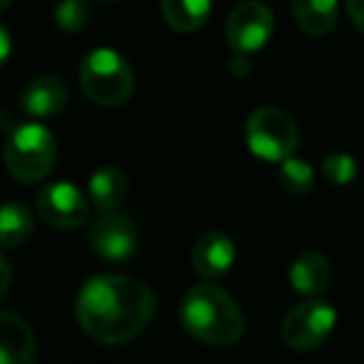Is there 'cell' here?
<instances>
[{
	"instance_id": "1",
	"label": "cell",
	"mask_w": 364,
	"mask_h": 364,
	"mask_svg": "<svg viewBox=\"0 0 364 364\" xmlns=\"http://www.w3.org/2000/svg\"><path fill=\"white\" fill-rule=\"evenodd\" d=\"M155 292L127 274H95L80 287L75 317L82 332L107 347L127 344L155 317Z\"/></svg>"
},
{
	"instance_id": "2",
	"label": "cell",
	"mask_w": 364,
	"mask_h": 364,
	"mask_svg": "<svg viewBox=\"0 0 364 364\" xmlns=\"http://www.w3.org/2000/svg\"><path fill=\"white\" fill-rule=\"evenodd\" d=\"M180 322L190 337L210 347H230L245 332V317L237 302L223 287L213 284V279L185 292Z\"/></svg>"
},
{
	"instance_id": "3",
	"label": "cell",
	"mask_w": 364,
	"mask_h": 364,
	"mask_svg": "<svg viewBox=\"0 0 364 364\" xmlns=\"http://www.w3.org/2000/svg\"><path fill=\"white\" fill-rule=\"evenodd\" d=\"M58 160L55 137L36 122H18L6 137V165L21 182H41L53 172Z\"/></svg>"
},
{
	"instance_id": "4",
	"label": "cell",
	"mask_w": 364,
	"mask_h": 364,
	"mask_svg": "<svg viewBox=\"0 0 364 364\" xmlns=\"http://www.w3.org/2000/svg\"><path fill=\"white\" fill-rule=\"evenodd\" d=\"M80 85L95 105L117 107L130 100L135 90V73L130 63L110 48H97L80 63Z\"/></svg>"
},
{
	"instance_id": "5",
	"label": "cell",
	"mask_w": 364,
	"mask_h": 364,
	"mask_svg": "<svg viewBox=\"0 0 364 364\" xmlns=\"http://www.w3.org/2000/svg\"><path fill=\"white\" fill-rule=\"evenodd\" d=\"M245 137L247 147L255 157L267 162H282L294 152L299 145V130L297 122L287 115L284 110L272 105L257 107L247 117L245 125Z\"/></svg>"
},
{
	"instance_id": "6",
	"label": "cell",
	"mask_w": 364,
	"mask_h": 364,
	"mask_svg": "<svg viewBox=\"0 0 364 364\" xmlns=\"http://www.w3.org/2000/svg\"><path fill=\"white\" fill-rule=\"evenodd\" d=\"M334 324H337V309L332 304L322 302V299H307V302L294 304L284 314L279 334L289 349L309 352V349L324 344V339L332 334Z\"/></svg>"
},
{
	"instance_id": "7",
	"label": "cell",
	"mask_w": 364,
	"mask_h": 364,
	"mask_svg": "<svg viewBox=\"0 0 364 364\" xmlns=\"http://www.w3.org/2000/svg\"><path fill=\"white\" fill-rule=\"evenodd\" d=\"M225 33L235 53H259L274 36V16L262 0H245L230 13Z\"/></svg>"
},
{
	"instance_id": "8",
	"label": "cell",
	"mask_w": 364,
	"mask_h": 364,
	"mask_svg": "<svg viewBox=\"0 0 364 364\" xmlns=\"http://www.w3.org/2000/svg\"><path fill=\"white\" fill-rule=\"evenodd\" d=\"M36 205L41 218L50 228L77 230L87 223L92 203L73 182H50V185H43L41 193L36 195Z\"/></svg>"
},
{
	"instance_id": "9",
	"label": "cell",
	"mask_w": 364,
	"mask_h": 364,
	"mask_svg": "<svg viewBox=\"0 0 364 364\" xmlns=\"http://www.w3.org/2000/svg\"><path fill=\"white\" fill-rule=\"evenodd\" d=\"M137 245H140V230L135 220L122 215L120 210L102 213V218H97L90 228L92 252L107 262L130 259L137 252Z\"/></svg>"
},
{
	"instance_id": "10",
	"label": "cell",
	"mask_w": 364,
	"mask_h": 364,
	"mask_svg": "<svg viewBox=\"0 0 364 364\" xmlns=\"http://www.w3.org/2000/svg\"><path fill=\"white\" fill-rule=\"evenodd\" d=\"M237 259V247L228 235L208 230L193 247V264L205 279H223Z\"/></svg>"
},
{
	"instance_id": "11",
	"label": "cell",
	"mask_w": 364,
	"mask_h": 364,
	"mask_svg": "<svg viewBox=\"0 0 364 364\" xmlns=\"http://www.w3.org/2000/svg\"><path fill=\"white\" fill-rule=\"evenodd\" d=\"M68 100H70V92H68L65 82L60 77L43 75L23 87L18 105L33 117H53L65 110Z\"/></svg>"
},
{
	"instance_id": "12",
	"label": "cell",
	"mask_w": 364,
	"mask_h": 364,
	"mask_svg": "<svg viewBox=\"0 0 364 364\" xmlns=\"http://www.w3.org/2000/svg\"><path fill=\"white\" fill-rule=\"evenodd\" d=\"M36 359V337L23 317L13 312L0 314V362L31 364Z\"/></svg>"
},
{
	"instance_id": "13",
	"label": "cell",
	"mask_w": 364,
	"mask_h": 364,
	"mask_svg": "<svg viewBox=\"0 0 364 364\" xmlns=\"http://www.w3.org/2000/svg\"><path fill=\"white\" fill-rule=\"evenodd\" d=\"M334 279V269L329 259L319 252H304L289 267V284L294 292L304 294V297H317V294L327 292L329 284Z\"/></svg>"
},
{
	"instance_id": "14",
	"label": "cell",
	"mask_w": 364,
	"mask_h": 364,
	"mask_svg": "<svg viewBox=\"0 0 364 364\" xmlns=\"http://www.w3.org/2000/svg\"><path fill=\"white\" fill-rule=\"evenodd\" d=\"M130 182H127L125 170L117 165H105L90 177L87 182V195L90 203L97 208V213H115L125 203Z\"/></svg>"
},
{
	"instance_id": "15",
	"label": "cell",
	"mask_w": 364,
	"mask_h": 364,
	"mask_svg": "<svg viewBox=\"0 0 364 364\" xmlns=\"http://www.w3.org/2000/svg\"><path fill=\"white\" fill-rule=\"evenodd\" d=\"M297 26L307 36H327L337 26V0H289Z\"/></svg>"
},
{
	"instance_id": "16",
	"label": "cell",
	"mask_w": 364,
	"mask_h": 364,
	"mask_svg": "<svg viewBox=\"0 0 364 364\" xmlns=\"http://www.w3.org/2000/svg\"><path fill=\"white\" fill-rule=\"evenodd\" d=\"M162 18L177 33H193L208 23L213 0H162Z\"/></svg>"
},
{
	"instance_id": "17",
	"label": "cell",
	"mask_w": 364,
	"mask_h": 364,
	"mask_svg": "<svg viewBox=\"0 0 364 364\" xmlns=\"http://www.w3.org/2000/svg\"><path fill=\"white\" fill-rule=\"evenodd\" d=\"M33 215L28 213L23 205L18 203H6L3 215H0V240H3V247L13 250L26 245V240L33 235Z\"/></svg>"
},
{
	"instance_id": "18",
	"label": "cell",
	"mask_w": 364,
	"mask_h": 364,
	"mask_svg": "<svg viewBox=\"0 0 364 364\" xmlns=\"http://www.w3.org/2000/svg\"><path fill=\"white\" fill-rule=\"evenodd\" d=\"M277 177H279V185L292 195H307L314 185L312 165L307 160H302V157H292V155L279 162Z\"/></svg>"
},
{
	"instance_id": "19",
	"label": "cell",
	"mask_w": 364,
	"mask_h": 364,
	"mask_svg": "<svg viewBox=\"0 0 364 364\" xmlns=\"http://www.w3.org/2000/svg\"><path fill=\"white\" fill-rule=\"evenodd\" d=\"M55 26L65 33H80L90 23V8L85 0H60L53 11Z\"/></svg>"
},
{
	"instance_id": "20",
	"label": "cell",
	"mask_w": 364,
	"mask_h": 364,
	"mask_svg": "<svg viewBox=\"0 0 364 364\" xmlns=\"http://www.w3.org/2000/svg\"><path fill=\"white\" fill-rule=\"evenodd\" d=\"M322 172L332 185H337V188H347V185H352L359 177L357 160H354L352 155H347V152H332V155L324 157Z\"/></svg>"
},
{
	"instance_id": "21",
	"label": "cell",
	"mask_w": 364,
	"mask_h": 364,
	"mask_svg": "<svg viewBox=\"0 0 364 364\" xmlns=\"http://www.w3.org/2000/svg\"><path fill=\"white\" fill-rule=\"evenodd\" d=\"M347 3V13L352 23L364 33V0H344Z\"/></svg>"
},
{
	"instance_id": "22",
	"label": "cell",
	"mask_w": 364,
	"mask_h": 364,
	"mask_svg": "<svg viewBox=\"0 0 364 364\" xmlns=\"http://www.w3.org/2000/svg\"><path fill=\"white\" fill-rule=\"evenodd\" d=\"M0 41H3V50H0V60L8 63L11 58V33H8L6 26H0Z\"/></svg>"
},
{
	"instance_id": "23",
	"label": "cell",
	"mask_w": 364,
	"mask_h": 364,
	"mask_svg": "<svg viewBox=\"0 0 364 364\" xmlns=\"http://www.w3.org/2000/svg\"><path fill=\"white\" fill-rule=\"evenodd\" d=\"M0 269H3V284H0V294H6L8 284H11V267H8L6 257H0Z\"/></svg>"
},
{
	"instance_id": "24",
	"label": "cell",
	"mask_w": 364,
	"mask_h": 364,
	"mask_svg": "<svg viewBox=\"0 0 364 364\" xmlns=\"http://www.w3.org/2000/svg\"><path fill=\"white\" fill-rule=\"evenodd\" d=\"M11 3H13V0H3V8H8Z\"/></svg>"
},
{
	"instance_id": "25",
	"label": "cell",
	"mask_w": 364,
	"mask_h": 364,
	"mask_svg": "<svg viewBox=\"0 0 364 364\" xmlns=\"http://www.w3.org/2000/svg\"><path fill=\"white\" fill-rule=\"evenodd\" d=\"M107 3H110V0H107Z\"/></svg>"
}]
</instances>
